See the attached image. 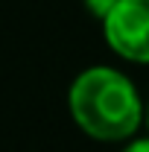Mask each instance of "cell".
<instances>
[{
	"label": "cell",
	"instance_id": "cell-1",
	"mask_svg": "<svg viewBox=\"0 0 149 152\" xmlns=\"http://www.w3.org/2000/svg\"><path fill=\"white\" fill-rule=\"evenodd\" d=\"M67 105L76 126L102 143L131 140L146 120V105L134 82L105 64L88 67L76 76L67 91Z\"/></svg>",
	"mask_w": 149,
	"mask_h": 152
},
{
	"label": "cell",
	"instance_id": "cell-2",
	"mask_svg": "<svg viewBox=\"0 0 149 152\" xmlns=\"http://www.w3.org/2000/svg\"><path fill=\"white\" fill-rule=\"evenodd\" d=\"M102 35L120 58L149 64V0H120L102 20Z\"/></svg>",
	"mask_w": 149,
	"mask_h": 152
},
{
	"label": "cell",
	"instance_id": "cell-3",
	"mask_svg": "<svg viewBox=\"0 0 149 152\" xmlns=\"http://www.w3.org/2000/svg\"><path fill=\"white\" fill-rule=\"evenodd\" d=\"M117 3H120V0H85V9H88V15H93L96 20H105L114 12Z\"/></svg>",
	"mask_w": 149,
	"mask_h": 152
},
{
	"label": "cell",
	"instance_id": "cell-4",
	"mask_svg": "<svg viewBox=\"0 0 149 152\" xmlns=\"http://www.w3.org/2000/svg\"><path fill=\"white\" fill-rule=\"evenodd\" d=\"M120 152H149V137H134V140H129Z\"/></svg>",
	"mask_w": 149,
	"mask_h": 152
},
{
	"label": "cell",
	"instance_id": "cell-5",
	"mask_svg": "<svg viewBox=\"0 0 149 152\" xmlns=\"http://www.w3.org/2000/svg\"><path fill=\"white\" fill-rule=\"evenodd\" d=\"M146 126H149V102H146Z\"/></svg>",
	"mask_w": 149,
	"mask_h": 152
}]
</instances>
